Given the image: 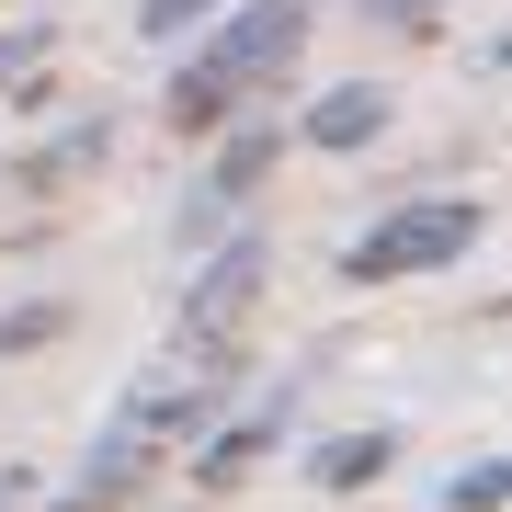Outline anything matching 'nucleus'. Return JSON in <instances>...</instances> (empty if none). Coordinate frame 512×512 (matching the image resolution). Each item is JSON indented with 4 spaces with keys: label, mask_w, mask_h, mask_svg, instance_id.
<instances>
[{
    "label": "nucleus",
    "mask_w": 512,
    "mask_h": 512,
    "mask_svg": "<svg viewBox=\"0 0 512 512\" xmlns=\"http://www.w3.org/2000/svg\"><path fill=\"white\" fill-rule=\"evenodd\" d=\"M57 330H69V308H57V296H23V308H0V353H35Z\"/></svg>",
    "instance_id": "6e6552de"
},
{
    "label": "nucleus",
    "mask_w": 512,
    "mask_h": 512,
    "mask_svg": "<svg viewBox=\"0 0 512 512\" xmlns=\"http://www.w3.org/2000/svg\"><path fill=\"white\" fill-rule=\"evenodd\" d=\"M262 160H274V126L228 137V160H217V183H205V205H194V228H217V205H239V194L262 183Z\"/></svg>",
    "instance_id": "39448f33"
},
{
    "label": "nucleus",
    "mask_w": 512,
    "mask_h": 512,
    "mask_svg": "<svg viewBox=\"0 0 512 512\" xmlns=\"http://www.w3.org/2000/svg\"><path fill=\"white\" fill-rule=\"evenodd\" d=\"M444 0H365V23H433Z\"/></svg>",
    "instance_id": "9d476101"
},
{
    "label": "nucleus",
    "mask_w": 512,
    "mask_h": 512,
    "mask_svg": "<svg viewBox=\"0 0 512 512\" xmlns=\"http://www.w3.org/2000/svg\"><path fill=\"white\" fill-rule=\"evenodd\" d=\"M501 501H512V456H478L444 478V512H501Z\"/></svg>",
    "instance_id": "0eeeda50"
},
{
    "label": "nucleus",
    "mask_w": 512,
    "mask_h": 512,
    "mask_svg": "<svg viewBox=\"0 0 512 512\" xmlns=\"http://www.w3.org/2000/svg\"><path fill=\"white\" fill-rule=\"evenodd\" d=\"M0 512H12V490H0Z\"/></svg>",
    "instance_id": "9b49d317"
},
{
    "label": "nucleus",
    "mask_w": 512,
    "mask_h": 512,
    "mask_svg": "<svg viewBox=\"0 0 512 512\" xmlns=\"http://www.w3.org/2000/svg\"><path fill=\"white\" fill-rule=\"evenodd\" d=\"M387 456H399L387 433H342V444H319V490H353V478H387Z\"/></svg>",
    "instance_id": "423d86ee"
},
{
    "label": "nucleus",
    "mask_w": 512,
    "mask_h": 512,
    "mask_svg": "<svg viewBox=\"0 0 512 512\" xmlns=\"http://www.w3.org/2000/svg\"><path fill=\"white\" fill-rule=\"evenodd\" d=\"M467 239H478V205H399V217H376L365 239L342 251V274L353 285H399V274H433V262H467Z\"/></svg>",
    "instance_id": "f03ea898"
},
{
    "label": "nucleus",
    "mask_w": 512,
    "mask_h": 512,
    "mask_svg": "<svg viewBox=\"0 0 512 512\" xmlns=\"http://www.w3.org/2000/svg\"><path fill=\"white\" fill-rule=\"evenodd\" d=\"M137 23H148V35L171 46V35H183V23H217V0H137Z\"/></svg>",
    "instance_id": "1a4fd4ad"
},
{
    "label": "nucleus",
    "mask_w": 512,
    "mask_h": 512,
    "mask_svg": "<svg viewBox=\"0 0 512 512\" xmlns=\"http://www.w3.org/2000/svg\"><path fill=\"white\" fill-rule=\"evenodd\" d=\"M376 126H387V92H376V80H330V92L296 114V137H308V148H365Z\"/></svg>",
    "instance_id": "20e7f679"
},
{
    "label": "nucleus",
    "mask_w": 512,
    "mask_h": 512,
    "mask_svg": "<svg viewBox=\"0 0 512 512\" xmlns=\"http://www.w3.org/2000/svg\"><path fill=\"white\" fill-rule=\"evenodd\" d=\"M251 296H262V239H228V251L194 274L183 319H171V353L205 365V376H228V342H239V319H251Z\"/></svg>",
    "instance_id": "7ed1b4c3"
},
{
    "label": "nucleus",
    "mask_w": 512,
    "mask_h": 512,
    "mask_svg": "<svg viewBox=\"0 0 512 512\" xmlns=\"http://www.w3.org/2000/svg\"><path fill=\"white\" fill-rule=\"evenodd\" d=\"M308 23H319V0H251V12H228V23H217V46L183 57V80H171V114H183V126H217V114L251 92L274 57H296V35H308Z\"/></svg>",
    "instance_id": "f257e3e1"
}]
</instances>
